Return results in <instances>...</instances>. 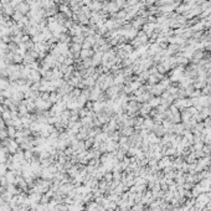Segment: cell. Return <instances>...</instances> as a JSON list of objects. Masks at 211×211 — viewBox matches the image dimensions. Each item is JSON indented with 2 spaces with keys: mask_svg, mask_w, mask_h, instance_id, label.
<instances>
[{
  "mask_svg": "<svg viewBox=\"0 0 211 211\" xmlns=\"http://www.w3.org/2000/svg\"><path fill=\"white\" fill-rule=\"evenodd\" d=\"M16 8H18V11L21 12L23 15L30 11V5H29L27 3H21V4H19V5L16 6Z\"/></svg>",
  "mask_w": 211,
  "mask_h": 211,
  "instance_id": "obj_1",
  "label": "cell"
},
{
  "mask_svg": "<svg viewBox=\"0 0 211 211\" xmlns=\"http://www.w3.org/2000/svg\"><path fill=\"white\" fill-rule=\"evenodd\" d=\"M3 6H4V11L6 12V15H12V14H14V9H12L14 6H12L11 4H4Z\"/></svg>",
  "mask_w": 211,
  "mask_h": 211,
  "instance_id": "obj_2",
  "label": "cell"
},
{
  "mask_svg": "<svg viewBox=\"0 0 211 211\" xmlns=\"http://www.w3.org/2000/svg\"><path fill=\"white\" fill-rule=\"evenodd\" d=\"M29 78L32 80V81H39L40 80V74H39V72H36V71H31L30 74H29Z\"/></svg>",
  "mask_w": 211,
  "mask_h": 211,
  "instance_id": "obj_3",
  "label": "cell"
},
{
  "mask_svg": "<svg viewBox=\"0 0 211 211\" xmlns=\"http://www.w3.org/2000/svg\"><path fill=\"white\" fill-rule=\"evenodd\" d=\"M9 88V82L5 78H0V89H6Z\"/></svg>",
  "mask_w": 211,
  "mask_h": 211,
  "instance_id": "obj_4",
  "label": "cell"
},
{
  "mask_svg": "<svg viewBox=\"0 0 211 211\" xmlns=\"http://www.w3.org/2000/svg\"><path fill=\"white\" fill-rule=\"evenodd\" d=\"M23 18H24L23 14H21V12H19V11H16V12H14V14H12V19H14L15 21H20Z\"/></svg>",
  "mask_w": 211,
  "mask_h": 211,
  "instance_id": "obj_5",
  "label": "cell"
},
{
  "mask_svg": "<svg viewBox=\"0 0 211 211\" xmlns=\"http://www.w3.org/2000/svg\"><path fill=\"white\" fill-rule=\"evenodd\" d=\"M10 3H11V5H12V6H18L19 4H21V3H23V0H10Z\"/></svg>",
  "mask_w": 211,
  "mask_h": 211,
  "instance_id": "obj_6",
  "label": "cell"
},
{
  "mask_svg": "<svg viewBox=\"0 0 211 211\" xmlns=\"http://www.w3.org/2000/svg\"><path fill=\"white\" fill-rule=\"evenodd\" d=\"M72 51H73V52H74V51H76V52H77V51H80V45H78V44L72 45Z\"/></svg>",
  "mask_w": 211,
  "mask_h": 211,
  "instance_id": "obj_7",
  "label": "cell"
},
{
  "mask_svg": "<svg viewBox=\"0 0 211 211\" xmlns=\"http://www.w3.org/2000/svg\"><path fill=\"white\" fill-rule=\"evenodd\" d=\"M88 55H89V51H87V50H86V51H85V50L82 51V57H88Z\"/></svg>",
  "mask_w": 211,
  "mask_h": 211,
  "instance_id": "obj_8",
  "label": "cell"
},
{
  "mask_svg": "<svg viewBox=\"0 0 211 211\" xmlns=\"http://www.w3.org/2000/svg\"><path fill=\"white\" fill-rule=\"evenodd\" d=\"M9 118H10V113H9V112L4 113V119H9Z\"/></svg>",
  "mask_w": 211,
  "mask_h": 211,
  "instance_id": "obj_9",
  "label": "cell"
}]
</instances>
